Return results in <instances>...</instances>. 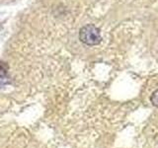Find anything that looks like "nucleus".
<instances>
[{
	"instance_id": "obj_1",
	"label": "nucleus",
	"mask_w": 158,
	"mask_h": 148,
	"mask_svg": "<svg viewBox=\"0 0 158 148\" xmlns=\"http://www.w3.org/2000/svg\"><path fill=\"white\" fill-rule=\"evenodd\" d=\"M79 39L87 46H96L102 41L100 30L91 24L81 28L80 32H79Z\"/></svg>"
},
{
	"instance_id": "obj_2",
	"label": "nucleus",
	"mask_w": 158,
	"mask_h": 148,
	"mask_svg": "<svg viewBox=\"0 0 158 148\" xmlns=\"http://www.w3.org/2000/svg\"><path fill=\"white\" fill-rule=\"evenodd\" d=\"M8 65L3 61H0V83L4 82L7 76Z\"/></svg>"
},
{
	"instance_id": "obj_3",
	"label": "nucleus",
	"mask_w": 158,
	"mask_h": 148,
	"mask_svg": "<svg viewBox=\"0 0 158 148\" xmlns=\"http://www.w3.org/2000/svg\"><path fill=\"white\" fill-rule=\"evenodd\" d=\"M151 102L153 105L158 108V90L153 92V94L151 95Z\"/></svg>"
}]
</instances>
